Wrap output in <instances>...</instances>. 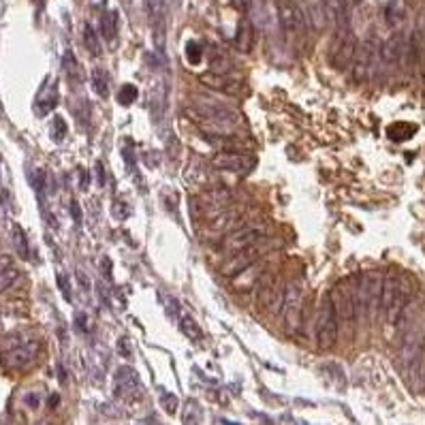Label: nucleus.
Masks as SVG:
<instances>
[{
	"label": "nucleus",
	"mask_w": 425,
	"mask_h": 425,
	"mask_svg": "<svg viewBox=\"0 0 425 425\" xmlns=\"http://www.w3.org/2000/svg\"><path fill=\"white\" fill-rule=\"evenodd\" d=\"M351 286H353V300H355L357 319L368 316L370 321H374L378 316L382 274L380 272H368L363 276L355 274V276H351Z\"/></svg>",
	"instance_id": "f257e3e1"
},
{
	"label": "nucleus",
	"mask_w": 425,
	"mask_h": 425,
	"mask_svg": "<svg viewBox=\"0 0 425 425\" xmlns=\"http://www.w3.org/2000/svg\"><path fill=\"white\" fill-rule=\"evenodd\" d=\"M329 300L335 312V319L340 325H347L353 327L357 321V310H355V300H353V286H351V278L344 282H337L331 293H329Z\"/></svg>",
	"instance_id": "f03ea898"
},
{
	"label": "nucleus",
	"mask_w": 425,
	"mask_h": 425,
	"mask_svg": "<svg viewBox=\"0 0 425 425\" xmlns=\"http://www.w3.org/2000/svg\"><path fill=\"white\" fill-rule=\"evenodd\" d=\"M337 335H340V323L335 319L329 295H325L321 302V308H319V316H316V342L323 351H327V349L335 347Z\"/></svg>",
	"instance_id": "7ed1b4c3"
},
{
	"label": "nucleus",
	"mask_w": 425,
	"mask_h": 425,
	"mask_svg": "<svg viewBox=\"0 0 425 425\" xmlns=\"http://www.w3.org/2000/svg\"><path fill=\"white\" fill-rule=\"evenodd\" d=\"M280 314L284 316V325L295 331L302 323V286L297 282H288L286 288L282 291V306Z\"/></svg>",
	"instance_id": "20e7f679"
},
{
	"label": "nucleus",
	"mask_w": 425,
	"mask_h": 425,
	"mask_svg": "<svg viewBox=\"0 0 425 425\" xmlns=\"http://www.w3.org/2000/svg\"><path fill=\"white\" fill-rule=\"evenodd\" d=\"M263 242H265V239H261V242H257V244H252V246H248V248H242V250H237V252H231L233 257H231V259L227 261V265L223 267V276L235 278V276L244 274L248 267H252L254 263L261 259V254L265 252V250L261 248Z\"/></svg>",
	"instance_id": "39448f33"
},
{
	"label": "nucleus",
	"mask_w": 425,
	"mask_h": 425,
	"mask_svg": "<svg viewBox=\"0 0 425 425\" xmlns=\"http://www.w3.org/2000/svg\"><path fill=\"white\" fill-rule=\"evenodd\" d=\"M357 50V36L353 30H349L347 34L333 36V46H331V54H329V64L337 71H344L347 67H351L353 56Z\"/></svg>",
	"instance_id": "423d86ee"
},
{
	"label": "nucleus",
	"mask_w": 425,
	"mask_h": 425,
	"mask_svg": "<svg viewBox=\"0 0 425 425\" xmlns=\"http://www.w3.org/2000/svg\"><path fill=\"white\" fill-rule=\"evenodd\" d=\"M376 58H378V48L372 39H365L361 48L357 46L355 50V56H353V77L355 81H365L372 71H374V64H376Z\"/></svg>",
	"instance_id": "0eeeda50"
},
{
	"label": "nucleus",
	"mask_w": 425,
	"mask_h": 425,
	"mask_svg": "<svg viewBox=\"0 0 425 425\" xmlns=\"http://www.w3.org/2000/svg\"><path fill=\"white\" fill-rule=\"evenodd\" d=\"M278 18L286 39H295L304 30V13L295 0H278Z\"/></svg>",
	"instance_id": "6e6552de"
},
{
	"label": "nucleus",
	"mask_w": 425,
	"mask_h": 425,
	"mask_svg": "<svg viewBox=\"0 0 425 425\" xmlns=\"http://www.w3.org/2000/svg\"><path fill=\"white\" fill-rule=\"evenodd\" d=\"M267 237V231L263 227H254V225H246V227H239L235 231H231L227 237H225V244L223 248L227 252H237L242 248H248L252 244H257L261 239Z\"/></svg>",
	"instance_id": "1a4fd4ad"
},
{
	"label": "nucleus",
	"mask_w": 425,
	"mask_h": 425,
	"mask_svg": "<svg viewBox=\"0 0 425 425\" xmlns=\"http://www.w3.org/2000/svg\"><path fill=\"white\" fill-rule=\"evenodd\" d=\"M211 165L216 169H223V172H235V174H248L250 169H254L257 165V158L252 154H244V152H221L211 158Z\"/></svg>",
	"instance_id": "9d476101"
},
{
	"label": "nucleus",
	"mask_w": 425,
	"mask_h": 425,
	"mask_svg": "<svg viewBox=\"0 0 425 425\" xmlns=\"http://www.w3.org/2000/svg\"><path fill=\"white\" fill-rule=\"evenodd\" d=\"M36 353H39V342H26V344H20V347L5 351L3 355H0V361L11 370H26L34 363Z\"/></svg>",
	"instance_id": "9b49d317"
},
{
	"label": "nucleus",
	"mask_w": 425,
	"mask_h": 425,
	"mask_svg": "<svg viewBox=\"0 0 425 425\" xmlns=\"http://www.w3.org/2000/svg\"><path fill=\"white\" fill-rule=\"evenodd\" d=\"M197 109L209 120V122H214V124H221V126H225V124H239V116L235 113V111H231L229 107H225V105H221V103H214V101H205V99H197Z\"/></svg>",
	"instance_id": "f8f14e48"
},
{
	"label": "nucleus",
	"mask_w": 425,
	"mask_h": 425,
	"mask_svg": "<svg viewBox=\"0 0 425 425\" xmlns=\"http://www.w3.org/2000/svg\"><path fill=\"white\" fill-rule=\"evenodd\" d=\"M148 3V15L154 28V41L158 50L165 48V28H167V7L165 0H146Z\"/></svg>",
	"instance_id": "ddd939ff"
},
{
	"label": "nucleus",
	"mask_w": 425,
	"mask_h": 425,
	"mask_svg": "<svg viewBox=\"0 0 425 425\" xmlns=\"http://www.w3.org/2000/svg\"><path fill=\"white\" fill-rule=\"evenodd\" d=\"M139 391H141V385H139L137 372L133 368H120L116 374V396L129 400V398L137 396Z\"/></svg>",
	"instance_id": "4468645a"
},
{
	"label": "nucleus",
	"mask_w": 425,
	"mask_h": 425,
	"mask_svg": "<svg viewBox=\"0 0 425 425\" xmlns=\"http://www.w3.org/2000/svg\"><path fill=\"white\" fill-rule=\"evenodd\" d=\"M325 9L329 11L331 22L335 26V34L333 36L347 34L351 30V24H349V3H347V0H325Z\"/></svg>",
	"instance_id": "2eb2a0df"
},
{
	"label": "nucleus",
	"mask_w": 425,
	"mask_h": 425,
	"mask_svg": "<svg viewBox=\"0 0 425 425\" xmlns=\"http://www.w3.org/2000/svg\"><path fill=\"white\" fill-rule=\"evenodd\" d=\"M400 276L396 270H391L387 276H382V286H380V304H378V312H387V308L391 306V302L396 300V295L400 291Z\"/></svg>",
	"instance_id": "dca6fc26"
},
{
	"label": "nucleus",
	"mask_w": 425,
	"mask_h": 425,
	"mask_svg": "<svg viewBox=\"0 0 425 425\" xmlns=\"http://www.w3.org/2000/svg\"><path fill=\"white\" fill-rule=\"evenodd\" d=\"M199 81L203 83V86L214 88L218 92H225V95H239V90H242V83L225 77L223 73H214V71H211L209 75H201Z\"/></svg>",
	"instance_id": "f3484780"
},
{
	"label": "nucleus",
	"mask_w": 425,
	"mask_h": 425,
	"mask_svg": "<svg viewBox=\"0 0 425 425\" xmlns=\"http://www.w3.org/2000/svg\"><path fill=\"white\" fill-rule=\"evenodd\" d=\"M380 58L385 60L387 64H396V62H400L402 60V56L406 54V46H404V36L402 34H393V36H389L385 43H382V48H380Z\"/></svg>",
	"instance_id": "a211bd4d"
},
{
	"label": "nucleus",
	"mask_w": 425,
	"mask_h": 425,
	"mask_svg": "<svg viewBox=\"0 0 425 425\" xmlns=\"http://www.w3.org/2000/svg\"><path fill=\"white\" fill-rule=\"evenodd\" d=\"M414 133H417V126L410 124V122H396V124H391L389 129H387V137L391 141H398V144L412 139Z\"/></svg>",
	"instance_id": "6ab92c4d"
},
{
	"label": "nucleus",
	"mask_w": 425,
	"mask_h": 425,
	"mask_svg": "<svg viewBox=\"0 0 425 425\" xmlns=\"http://www.w3.org/2000/svg\"><path fill=\"white\" fill-rule=\"evenodd\" d=\"M56 101H58V88H56V81H54V86H48L43 92L39 95V99H36V113L39 116H46L48 111H52L56 107Z\"/></svg>",
	"instance_id": "aec40b11"
},
{
	"label": "nucleus",
	"mask_w": 425,
	"mask_h": 425,
	"mask_svg": "<svg viewBox=\"0 0 425 425\" xmlns=\"http://www.w3.org/2000/svg\"><path fill=\"white\" fill-rule=\"evenodd\" d=\"M252 46H254V28H252V22L248 18H244L239 24V30H237V48L244 54H248L252 50Z\"/></svg>",
	"instance_id": "412c9836"
},
{
	"label": "nucleus",
	"mask_w": 425,
	"mask_h": 425,
	"mask_svg": "<svg viewBox=\"0 0 425 425\" xmlns=\"http://www.w3.org/2000/svg\"><path fill=\"white\" fill-rule=\"evenodd\" d=\"M101 28H103V36L105 41L113 46L116 43V36H118V13L116 11H109L103 15V22H101Z\"/></svg>",
	"instance_id": "4be33fe9"
},
{
	"label": "nucleus",
	"mask_w": 425,
	"mask_h": 425,
	"mask_svg": "<svg viewBox=\"0 0 425 425\" xmlns=\"http://www.w3.org/2000/svg\"><path fill=\"white\" fill-rule=\"evenodd\" d=\"M385 18H387L389 24H400L406 18V7H404L402 0H391V3L387 5Z\"/></svg>",
	"instance_id": "5701e85b"
},
{
	"label": "nucleus",
	"mask_w": 425,
	"mask_h": 425,
	"mask_svg": "<svg viewBox=\"0 0 425 425\" xmlns=\"http://www.w3.org/2000/svg\"><path fill=\"white\" fill-rule=\"evenodd\" d=\"M20 270H15L13 265H9V267H5L3 272H0V293H5V291H9L18 280H20Z\"/></svg>",
	"instance_id": "b1692460"
},
{
	"label": "nucleus",
	"mask_w": 425,
	"mask_h": 425,
	"mask_svg": "<svg viewBox=\"0 0 425 425\" xmlns=\"http://www.w3.org/2000/svg\"><path fill=\"white\" fill-rule=\"evenodd\" d=\"M90 81H92V88L99 97H107L109 88H107V75L103 69H95L92 75H90Z\"/></svg>",
	"instance_id": "393cba45"
},
{
	"label": "nucleus",
	"mask_w": 425,
	"mask_h": 425,
	"mask_svg": "<svg viewBox=\"0 0 425 425\" xmlns=\"http://www.w3.org/2000/svg\"><path fill=\"white\" fill-rule=\"evenodd\" d=\"M83 34H86V48L90 50V54L92 56H101V43H99V36H97L95 28L86 24V30H83Z\"/></svg>",
	"instance_id": "a878e982"
},
{
	"label": "nucleus",
	"mask_w": 425,
	"mask_h": 425,
	"mask_svg": "<svg viewBox=\"0 0 425 425\" xmlns=\"http://www.w3.org/2000/svg\"><path fill=\"white\" fill-rule=\"evenodd\" d=\"M137 88L131 86V83H126V86H122V90L118 92V103L120 105H133L135 99H137Z\"/></svg>",
	"instance_id": "bb28decb"
},
{
	"label": "nucleus",
	"mask_w": 425,
	"mask_h": 425,
	"mask_svg": "<svg viewBox=\"0 0 425 425\" xmlns=\"http://www.w3.org/2000/svg\"><path fill=\"white\" fill-rule=\"evenodd\" d=\"M13 242H15V248L18 252L22 254L24 259H28V244H26V235L20 227H13Z\"/></svg>",
	"instance_id": "cd10ccee"
},
{
	"label": "nucleus",
	"mask_w": 425,
	"mask_h": 425,
	"mask_svg": "<svg viewBox=\"0 0 425 425\" xmlns=\"http://www.w3.org/2000/svg\"><path fill=\"white\" fill-rule=\"evenodd\" d=\"M201 54H203L201 46L197 43V41H190V43L186 46V58H188V62H190V64H199L201 58H203Z\"/></svg>",
	"instance_id": "c85d7f7f"
},
{
	"label": "nucleus",
	"mask_w": 425,
	"mask_h": 425,
	"mask_svg": "<svg viewBox=\"0 0 425 425\" xmlns=\"http://www.w3.org/2000/svg\"><path fill=\"white\" fill-rule=\"evenodd\" d=\"M182 331H184L188 337H193V340H199V337L203 335L201 329L197 327V323H195L190 316H184V319H182Z\"/></svg>",
	"instance_id": "c756f323"
},
{
	"label": "nucleus",
	"mask_w": 425,
	"mask_h": 425,
	"mask_svg": "<svg viewBox=\"0 0 425 425\" xmlns=\"http://www.w3.org/2000/svg\"><path fill=\"white\" fill-rule=\"evenodd\" d=\"M64 135H67V124H64V120L60 116H56V120H54V139L62 141Z\"/></svg>",
	"instance_id": "7c9ffc66"
},
{
	"label": "nucleus",
	"mask_w": 425,
	"mask_h": 425,
	"mask_svg": "<svg viewBox=\"0 0 425 425\" xmlns=\"http://www.w3.org/2000/svg\"><path fill=\"white\" fill-rule=\"evenodd\" d=\"M162 406L167 408V412H176V406H178V400L176 396H162Z\"/></svg>",
	"instance_id": "2f4dec72"
},
{
	"label": "nucleus",
	"mask_w": 425,
	"mask_h": 425,
	"mask_svg": "<svg viewBox=\"0 0 425 425\" xmlns=\"http://www.w3.org/2000/svg\"><path fill=\"white\" fill-rule=\"evenodd\" d=\"M233 5H235L242 13H248L250 7H252V0H233Z\"/></svg>",
	"instance_id": "473e14b6"
},
{
	"label": "nucleus",
	"mask_w": 425,
	"mask_h": 425,
	"mask_svg": "<svg viewBox=\"0 0 425 425\" xmlns=\"http://www.w3.org/2000/svg\"><path fill=\"white\" fill-rule=\"evenodd\" d=\"M58 284H60V288H62V293H64V300L71 302V291H69V286H67V278H64L62 274H58Z\"/></svg>",
	"instance_id": "72a5a7b5"
},
{
	"label": "nucleus",
	"mask_w": 425,
	"mask_h": 425,
	"mask_svg": "<svg viewBox=\"0 0 425 425\" xmlns=\"http://www.w3.org/2000/svg\"><path fill=\"white\" fill-rule=\"evenodd\" d=\"M11 265V257L9 254H0V272H3L5 267H9Z\"/></svg>",
	"instance_id": "f704fd0d"
},
{
	"label": "nucleus",
	"mask_w": 425,
	"mask_h": 425,
	"mask_svg": "<svg viewBox=\"0 0 425 425\" xmlns=\"http://www.w3.org/2000/svg\"><path fill=\"white\" fill-rule=\"evenodd\" d=\"M71 209H73V216H75V223H81V214H79V205L75 201H71Z\"/></svg>",
	"instance_id": "c9c22d12"
},
{
	"label": "nucleus",
	"mask_w": 425,
	"mask_h": 425,
	"mask_svg": "<svg viewBox=\"0 0 425 425\" xmlns=\"http://www.w3.org/2000/svg\"><path fill=\"white\" fill-rule=\"evenodd\" d=\"M79 178H81V184H79V186H81V188H86L88 182H90V178L86 176V172H81V169H79Z\"/></svg>",
	"instance_id": "e433bc0d"
}]
</instances>
